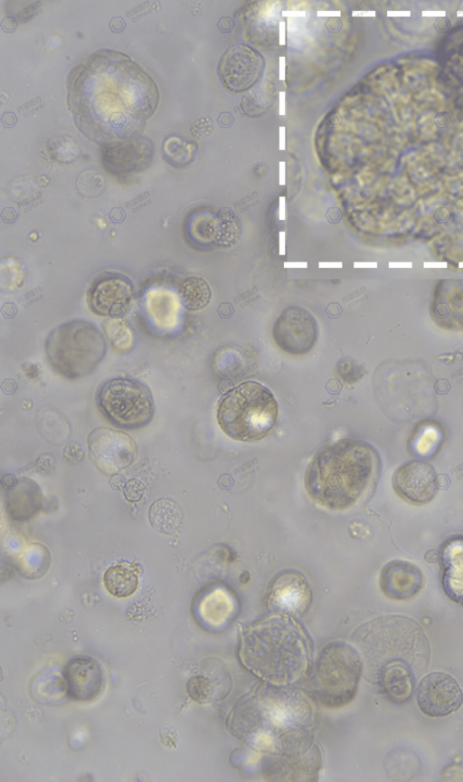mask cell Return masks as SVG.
<instances>
[{
    "label": "cell",
    "mask_w": 463,
    "mask_h": 782,
    "mask_svg": "<svg viewBox=\"0 0 463 782\" xmlns=\"http://www.w3.org/2000/svg\"><path fill=\"white\" fill-rule=\"evenodd\" d=\"M67 85L77 128L99 145L109 123L107 146L134 138L127 123L139 137L159 100L153 79L129 57L112 50L92 54L76 66Z\"/></svg>",
    "instance_id": "cell-1"
},
{
    "label": "cell",
    "mask_w": 463,
    "mask_h": 782,
    "mask_svg": "<svg viewBox=\"0 0 463 782\" xmlns=\"http://www.w3.org/2000/svg\"><path fill=\"white\" fill-rule=\"evenodd\" d=\"M314 710L302 691L264 685L238 702L230 726L255 749L295 756L310 744Z\"/></svg>",
    "instance_id": "cell-2"
},
{
    "label": "cell",
    "mask_w": 463,
    "mask_h": 782,
    "mask_svg": "<svg viewBox=\"0 0 463 782\" xmlns=\"http://www.w3.org/2000/svg\"><path fill=\"white\" fill-rule=\"evenodd\" d=\"M380 458L370 444L344 439L320 451L308 465L305 487L317 504L333 510H347L373 490Z\"/></svg>",
    "instance_id": "cell-3"
},
{
    "label": "cell",
    "mask_w": 463,
    "mask_h": 782,
    "mask_svg": "<svg viewBox=\"0 0 463 782\" xmlns=\"http://www.w3.org/2000/svg\"><path fill=\"white\" fill-rule=\"evenodd\" d=\"M309 642L289 615L276 613L243 625L238 655L250 672L274 685L298 682L309 664Z\"/></svg>",
    "instance_id": "cell-4"
},
{
    "label": "cell",
    "mask_w": 463,
    "mask_h": 782,
    "mask_svg": "<svg viewBox=\"0 0 463 782\" xmlns=\"http://www.w3.org/2000/svg\"><path fill=\"white\" fill-rule=\"evenodd\" d=\"M279 415L274 394L253 380L244 381L226 392L216 408L221 430L231 439L245 443L267 437L276 426Z\"/></svg>",
    "instance_id": "cell-5"
},
{
    "label": "cell",
    "mask_w": 463,
    "mask_h": 782,
    "mask_svg": "<svg viewBox=\"0 0 463 782\" xmlns=\"http://www.w3.org/2000/svg\"><path fill=\"white\" fill-rule=\"evenodd\" d=\"M44 349L53 371L74 380L94 372L106 355L107 342L93 323L73 319L49 333Z\"/></svg>",
    "instance_id": "cell-6"
},
{
    "label": "cell",
    "mask_w": 463,
    "mask_h": 782,
    "mask_svg": "<svg viewBox=\"0 0 463 782\" xmlns=\"http://www.w3.org/2000/svg\"><path fill=\"white\" fill-rule=\"evenodd\" d=\"M361 673L356 650L345 642L330 643L316 660L311 679L315 696L326 707H342L355 696Z\"/></svg>",
    "instance_id": "cell-7"
},
{
    "label": "cell",
    "mask_w": 463,
    "mask_h": 782,
    "mask_svg": "<svg viewBox=\"0 0 463 782\" xmlns=\"http://www.w3.org/2000/svg\"><path fill=\"white\" fill-rule=\"evenodd\" d=\"M96 405L109 423L123 430L145 427L152 421L155 412L149 388L128 377L104 381L97 390Z\"/></svg>",
    "instance_id": "cell-8"
},
{
    "label": "cell",
    "mask_w": 463,
    "mask_h": 782,
    "mask_svg": "<svg viewBox=\"0 0 463 782\" xmlns=\"http://www.w3.org/2000/svg\"><path fill=\"white\" fill-rule=\"evenodd\" d=\"M89 458L102 474H118L132 465L137 457V446L124 431L100 426L87 438Z\"/></svg>",
    "instance_id": "cell-9"
},
{
    "label": "cell",
    "mask_w": 463,
    "mask_h": 782,
    "mask_svg": "<svg viewBox=\"0 0 463 782\" xmlns=\"http://www.w3.org/2000/svg\"><path fill=\"white\" fill-rule=\"evenodd\" d=\"M272 338L283 352L291 356L307 355L318 339L317 319L306 308L289 305L276 319Z\"/></svg>",
    "instance_id": "cell-10"
},
{
    "label": "cell",
    "mask_w": 463,
    "mask_h": 782,
    "mask_svg": "<svg viewBox=\"0 0 463 782\" xmlns=\"http://www.w3.org/2000/svg\"><path fill=\"white\" fill-rule=\"evenodd\" d=\"M264 66L262 56L252 48L236 44L228 48L218 64V76L230 91L241 93L260 80Z\"/></svg>",
    "instance_id": "cell-11"
},
{
    "label": "cell",
    "mask_w": 463,
    "mask_h": 782,
    "mask_svg": "<svg viewBox=\"0 0 463 782\" xmlns=\"http://www.w3.org/2000/svg\"><path fill=\"white\" fill-rule=\"evenodd\" d=\"M134 299L131 281L123 274L107 272L96 278L88 291V302L93 313L109 318H123Z\"/></svg>",
    "instance_id": "cell-12"
},
{
    "label": "cell",
    "mask_w": 463,
    "mask_h": 782,
    "mask_svg": "<svg viewBox=\"0 0 463 782\" xmlns=\"http://www.w3.org/2000/svg\"><path fill=\"white\" fill-rule=\"evenodd\" d=\"M416 699L423 714L431 718H441L452 714L461 707L463 692L451 675L434 672L420 680Z\"/></svg>",
    "instance_id": "cell-13"
},
{
    "label": "cell",
    "mask_w": 463,
    "mask_h": 782,
    "mask_svg": "<svg viewBox=\"0 0 463 782\" xmlns=\"http://www.w3.org/2000/svg\"><path fill=\"white\" fill-rule=\"evenodd\" d=\"M395 492L404 501L416 505L430 502L438 489V475L428 462L411 460L402 464L392 477Z\"/></svg>",
    "instance_id": "cell-14"
},
{
    "label": "cell",
    "mask_w": 463,
    "mask_h": 782,
    "mask_svg": "<svg viewBox=\"0 0 463 782\" xmlns=\"http://www.w3.org/2000/svg\"><path fill=\"white\" fill-rule=\"evenodd\" d=\"M312 591L307 580L298 572L288 570L271 582L267 603L279 613L302 615L312 603Z\"/></svg>",
    "instance_id": "cell-15"
},
{
    "label": "cell",
    "mask_w": 463,
    "mask_h": 782,
    "mask_svg": "<svg viewBox=\"0 0 463 782\" xmlns=\"http://www.w3.org/2000/svg\"><path fill=\"white\" fill-rule=\"evenodd\" d=\"M62 676L64 690L75 701H93L103 691L102 669L91 657L80 655L70 659L65 664Z\"/></svg>",
    "instance_id": "cell-16"
},
{
    "label": "cell",
    "mask_w": 463,
    "mask_h": 782,
    "mask_svg": "<svg viewBox=\"0 0 463 782\" xmlns=\"http://www.w3.org/2000/svg\"><path fill=\"white\" fill-rule=\"evenodd\" d=\"M153 153V142L138 137L103 147L101 161L109 173L123 176L145 169L152 161Z\"/></svg>",
    "instance_id": "cell-17"
},
{
    "label": "cell",
    "mask_w": 463,
    "mask_h": 782,
    "mask_svg": "<svg viewBox=\"0 0 463 782\" xmlns=\"http://www.w3.org/2000/svg\"><path fill=\"white\" fill-rule=\"evenodd\" d=\"M423 583L422 573L414 564L392 560L382 569L380 586L383 594L394 600H406L417 595Z\"/></svg>",
    "instance_id": "cell-18"
},
{
    "label": "cell",
    "mask_w": 463,
    "mask_h": 782,
    "mask_svg": "<svg viewBox=\"0 0 463 782\" xmlns=\"http://www.w3.org/2000/svg\"><path fill=\"white\" fill-rule=\"evenodd\" d=\"M236 609L234 596L227 588L216 586L202 595L196 606V614L205 627L219 630L231 622Z\"/></svg>",
    "instance_id": "cell-19"
},
{
    "label": "cell",
    "mask_w": 463,
    "mask_h": 782,
    "mask_svg": "<svg viewBox=\"0 0 463 782\" xmlns=\"http://www.w3.org/2000/svg\"><path fill=\"white\" fill-rule=\"evenodd\" d=\"M430 313L441 328L463 330V283L443 284L435 291Z\"/></svg>",
    "instance_id": "cell-20"
},
{
    "label": "cell",
    "mask_w": 463,
    "mask_h": 782,
    "mask_svg": "<svg viewBox=\"0 0 463 782\" xmlns=\"http://www.w3.org/2000/svg\"><path fill=\"white\" fill-rule=\"evenodd\" d=\"M439 557L443 591L449 598L463 606V538L448 541Z\"/></svg>",
    "instance_id": "cell-21"
},
{
    "label": "cell",
    "mask_w": 463,
    "mask_h": 782,
    "mask_svg": "<svg viewBox=\"0 0 463 782\" xmlns=\"http://www.w3.org/2000/svg\"><path fill=\"white\" fill-rule=\"evenodd\" d=\"M379 684L390 701L401 704L411 699L415 681L407 663L401 660H393L381 668Z\"/></svg>",
    "instance_id": "cell-22"
},
{
    "label": "cell",
    "mask_w": 463,
    "mask_h": 782,
    "mask_svg": "<svg viewBox=\"0 0 463 782\" xmlns=\"http://www.w3.org/2000/svg\"><path fill=\"white\" fill-rule=\"evenodd\" d=\"M142 567L136 562L120 561L109 567L102 577L107 592L116 598L131 596L137 589Z\"/></svg>",
    "instance_id": "cell-23"
},
{
    "label": "cell",
    "mask_w": 463,
    "mask_h": 782,
    "mask_svg": "<svg viewBox=\"0 0 463 782\" xmlns=\"http://www.w3.org/2000/svg\"><path fill=\"white\" fill-rule=\"evenodd\" d=\"M146 311L152 322L161 329H170L177 322L179 300L166 290H153L145 300Z\"/></svg>",
    "instance_id": "cell-24"
},
{
    "label": "cell",
    "mask_w": 463,
    "mask_h": 782,
    "mask_svg": "<svg viewBox=\"0 0 463 782\" xmlns=\"http://www.w3.org/2000/svg\"><path fill=\"white\" fill-rule=\"evenodd\" d=\"M41 498L37 484L32 481H23L8 492L6 503L14 519L23 520L37 511Z\"/></svg>",
    "instance_id": "cell-25"
},
{
    "label": "cell",
    "mask_w": 463,
    "mask_h": 782,
    "mask_svg": "<svg viewBox=\"0 0 463 782\" xmlns=\"http://www.w3.org/2000/svg\"><path fill=\"white\" fill-rule=\"evenodd\" d=\"M148 520L156 530L170 535L181 526L183 512L175 501L168 498H161L150 505Z\"/></svg>",
    "instance_id": "cell-26"
},
{
    "label": "cell",
    "mask_w": 463,
    "mask_h": 782,
    "mask_svg": "<svg viewBox=\"0 0 463 782\" xmlns=\"http://www.w3.org/2000/svg\"><path fill=\"white\" fill-rule=\"evenodd\" d=\"M102 333L112 350L119 355L129 353L136 337L130 324L122 318H109L102 325Z\"/></svg>",
    "instance_id": "cell-27"
},
{
    "label": "cell",
    "mask_w": 463,
    "mask_h": 782,
    "mask_svg": "<svg viewBox=\"0 0 463 782\" xmlns=\"http://www.w3.org/2000/svg\"><path fill=\"white\" fill-rule=\"evenodd\" d=\"M179 298L185 309L196 311L203 310L209 304L212 291L203 278L190 276L182 281L179 288Z\"/></svg>",
    "instance_id": "cell-28"
},
{
    "label": "cell",
    "mask_w": 463,
    "mask_h": 782,
    "mask_svg": "<svg viewBox=\"0 0 463 782\" xmlns=\"http://www.w3.org/2000/svg\"><path fill=\"white\" fill-rule=\"evenodd\" d=\"M194 154V144L180 136L170 135L163 141L162 156L165 162L175 167L188 165L193 160Z\"/></svg>",
    "instance_id": "cell-29"
},
{
    "label": "cell",
    "mask_w": 463,
    "mask_h": 782,
    "mask_svg": "<svg viewBox=\"0 0 463 782\" xmlns=\"http://www.w3.org/2000/svg\"><path fill=\"white\" fill-rule=\"evenodd\" d=\"M74 187L79 196L84 199H94L104 193L107 182L98 169L88 168L78 174Z\"/></svg>",
    "instance_id": "cell-30"
},
{
    "label": "cell",
    "mask_w": 463,
    "mask_h": 782,
    "mask_svg": "<svg viewBox=\"0 0 463 782\" xmlns=\"http://www.w3.org/2000/svg\"><path fill=\"white\" fill-rule=\"evenodd\" d=\"M47 149L52 160L61 164H71L78 159L80 149L71 137L61 136L49 138Z\"/></svg>",
    "instance_id": "cell-31"
},
{
    "label": "cell",
    "mask_w": 463,
    "mask_h": 782,
    "mask_svg": "<svg viewBox=\"0 0 463 782\" xmlns=\"http://www.w3.org/2000/svg\"><path fill=\"white\" fill-rule=\"evenodd\" d=\"M440 437V430L435 424L422 425L416 434L413 442L414 449L420 455H428L436 448Z\"/></svg>",
    "instance_id": "cell-32"
},
{
    "label": "cell",
    "mask_w": 463,
    "mask_h": 782,
    "mask_svg": "<svg viewBox=\"0 0 463 782\" xmlns=\"http://www.w3.org/2000/svg\"><path fill=\"white\" fill-rule=\"evenodd\" d=\"M187 692L193 700L204 703L210 699L212 686L206 678L194 676L187 682Z\"/></svg>",
    "instance_id": "cell-33"
},
{
    "label": "cell",
    "mask_w": 463,
    "mask_h": 782,
    "mask_svg": "<svg viewBox=\"0 0 463 782\" xmlns=\"http://www.w3.org/2000/svg\"><path fill=\"white\" fill-rule=\"evenodd\" d=\"M191 134L198 138L208 136L213 131L212 121L209 118H201L191 126Z\"/></svg>",
    "instance_id": "cell-34"
},
{
    "label": "cell",
    "mask_w": 463,
    "mask_h": 782,
    "mask_svg": "<svg viewBox=\"0 0 463 782\" xmlns=\"http://www.w3.org/2000/svg\"><path fill=\"white\" fill-rule=\"evenodd\" d=\"M218 122L222 127H229L233 122V118L231 113L223 112L219 116Z\"/></svg>",
    "instance_id": "cell-35"
}]
</instances>
